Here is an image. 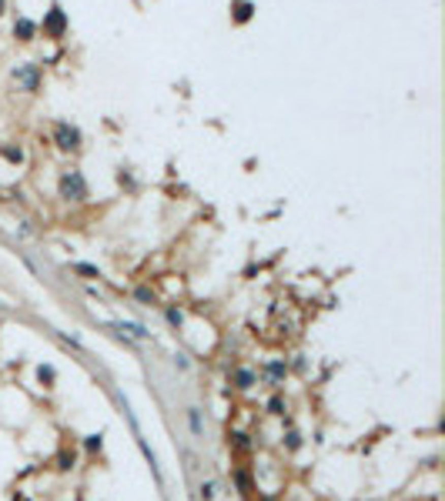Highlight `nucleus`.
Masks as SVG:
<instances>
[{
  "label": "nucleus",
  "instance_id": "9b49d317",
  "mask_svg": "<svg viewBox=\"0 0 445 501\" xmlns=\"http://www.w3.org/2000/svg\"><path fill=\"white\" fill-rule=\"evenodd\" d=\"M268 408H271V414H281V398H271V401H268Z\"/></svg>",
  "mask_w": 445,
  "mask_h": 501
},
{
  "label": "nucleus",
  "instance_id": "39448f33",
  "mask_svg": "<svg viewBox=\"0 0 445 501\" xmlns=\"http://www.w3.org/2000/svg\"><path fill=\"white\" fill-rule=\"evenodd\" d=\"M34 30H37V27H34V20H27V17H20V20L14 24V34L20 40H34Z\"/></svg>",
  "mask_w": 445,
  "mask_h": 501
},
{
  "label": "nucleus",
  "instance_id": "20e7f679",
  "mask_svg": "<svg viewBox=\"0 0 445 501\" xmlns=\"http://www.w3.org/2000/svg\"><path fill=\"white\" fill-rule=\"evenodd\" d=\"M44 30H47V34H54V37H57V34H64V14H60V10H50V17H47V24H44Z\"/></svg>",
  "mask_w": 445,
  "mask_h": 501
},
{
  "label": "nucleus",
  "instance_id": "7ed1b4c3",
  "mask_svg": "<svg viewBox=\"0 0 445 501\" xmlns=\"http://www.w3.org/2000/svg\"><path fill=\"white\" fill-rule=\"evenodd\" d=\"M14 80L24 90H30V94H34V90L41 87V71H37L34 64H24V67H17V71H14Z\"/></svg>",
  "mask_w": 445,
  "mask_h": 501
},
{
  "label": "nucleus",
  "instance_id": "0eeeda50",
  "mask_svg": "<svg viewBox=\"0 0 445 501\" xmlns=\"http://www.w3.org/2000/svg\"><path fill=\"white\" fill-rule=\"evenodd\" d=\"M187 421H191V431H195L198 438L204 435V424H201V411H198V408H191V411H187Z\"/></svg>",
  "mask_w": 445,
  "mask_h": 501
},
{
  "label": "nucleus",
  "instance_id": "f03ea898",
  "mask_svg": "<svg viewBox=\"0 0 445 501\" xmlns=\"http://www.w3.org/2000/svg\"><path fill=\"white\" fill-rule=\"evenodd\" d=\"M54 141H57L60 151H77L81 134H77V127H71V124H54Z\"/></svg>",
  "mask_w": 445,
  "mask_h": 501
},
{
  "label": "nucleus",
  "instance_id": "9d476101",
  "mask_svg": "<svg viewBox=\"0 0 445 501\" xmlns=\"http://www.w3.org/2000/svg\"><path fill=\"white\" fill-rule=\"evenodd\" d=\"M4 157H10V160H24V151H20V147H4Z\"/></svg>",
  "mask_w": 445,
  "mask_h": 501
},
{
  "label": "nucleus",
  "instance_id": "423d86ee",
  "mask_svg": "<svg viewBox=\"0 0 445 501\" xmlns=\"http://www.w3.org/2000/svg\"><path fill=\"white\" fill-rule=\"evenodd\" d=\"M201 498L204 501H214V498H218V481H214V478L201 481Z\"/></svg>",
  "mask_w": 445,
  "mask_h": 501
},
{
  "label": "nucleus",
  "instance_id": "1a4fd4ad",
  "mask_svg": "<svg viewBox=\"0 0 445 501\" xmlns=\"http://www.w3.org/2000/svg\"><path fill=\"white\" fill-rule=\"evenodd\" d=\"M251 381H255L251 371H238V388H251Z\"/></svg>",
  "mask_w": 445,
  "mask_h": 501
},
{
  "label": "nucleus",
  "instance_id": "6e6552de",
  "mask_svg": "<svg viewBox=\"0 0 445 501\" xmlns=\"http://www.w3.org/2000/svg\"><path fill=\"white\" fill-rule=\"evenodd\" d=\"M117 327H121V331H128L131 338H138V341H147V331H144V327H141V324H124V321H121V324H117Z\"/></svg>",
  "mask_w": 445,
  "mask_h": 501
},
{
  "label": "nucleus",
  "instance_id": "f257e3e1",
  "mask_svg": "<svg viewBox=\"0 0 445 501\" xmlns=\"http://www.w3.org/2000/svg\"><path fill=\"white\" fill-rule=\"evenodd\" d=\"M60 197H67V201L87 197V184H84V177L77 174V171H67V174L60 177Z\"/></svg>",
  "mask_w": 445,
  "mask_h": 501
},
{
  "label": "nucleus",
  "instance_id": "f8f14e48",
  "mask_svg": "<svg viewBox=\"0 0 445 501\" xmlns=\"http://www.w3.org/2000/svg\"><path fill=\"white\" fill-rule=\"evenodd\" d=\"M0 14H4V0H0Z\"/></svg>",
  "mask_w": 445,
  "mask_h": 501
}]
</instances>
